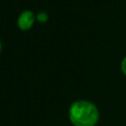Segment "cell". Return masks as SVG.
Returning <instances> with one entry per match:
<instances>
[{
  "mask_svg": "<svg viewBox=\"0 0 126 126\" xmlns=\"http://www.w3.org/2000/svg\"><path fill=\"white\" fill-rule=\"evenodd\" d=\"M98 118V109L91 101L77 100L69 108V119L74 126H94Z\"/></svg>",
  "mask_w": 126,
  "mask_h": 126,
  "instance_id": "6da1fadb",
  "label": "cell"
},
{
  "mask_svg": "<svg viewBox=\"0 0 126 126\" xmlns=\"http://www.w3.org/2000/svg\"><path fill=\"white\" fill-rule=\"evenodd\" d=\"M34 20L35 17L32 11H24L18 18V27L23 31H28L32 27Z\"/></svg>",
  "mask_w": 126,
  "mask_h": 126,
  "instance_id": "7a4b0ae2",
  "label": "cell"
},
{
  "mask_svg": "<svg viewBox=\"0 0 126 126\" xmlns=\"http://www.w3.org/2000/svg\"><path fill=\"white\" fill-rule=\"evenodd\" d=\"M121 71L126 76V56L123 58V60L121 62Z\"/></svg>",
  "mask_w": 126,
  "mask_h": 126,
  "instance_id": "3957f363",
  "label": "cell"
},
{
  "mask_svg": "<svg viewBox=\"0 0 126 126\" xmlns=\"http://www.w3.org/2000/svg\"><path fill=\"white\" fill-rule=\"evenodd\" d=\"M37 20L39 21V22H45L46 21V19H47V17H46V15L44 14V13H39L38 15H37Z\"/></svg>",
  "mask_w": 126,
  "mask_h": 126,
  "instance_id": "277c9868",
  "label": "cell"
},
{
  "mask_svg": "<svg viewBox=\"0 0 126 126\" xmlns=\"http://www.w3.org/2000/svg\"><path fill=\"white\" fill-rule=\"evenodd\" d=\"M0 51H1V42H0Z\"/></svg>",
  "mask_w": 126,
  "mask_h": 126,
  "instance_id": "5b68a950",
  "label": "cell"
}]
</instances>
